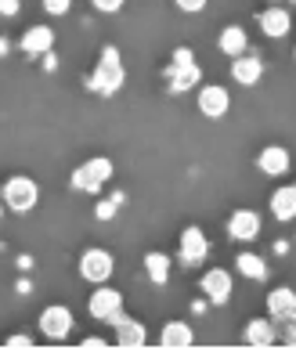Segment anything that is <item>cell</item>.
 <instances>
[{"instance_id":"6da1fadb","label":"cell","mask_w":296,"mask_h":350,"mask_svg":"<svg viewBox=\"0 0 296 350\" xmlns=\"http://www.w3.org/2000/svg\"><path fill=\"white\" fill-rule=\"evenodd\" d=\"M0 202H4L11 213H29V210H36V202H40V185L25 174H15L0 185Z\"/></svg>"},{"instance_id":"7a4b0ae2","label":"cell","mask_w":296,"mask_h":350,"mask_svg":"<svg viewBox=\"0 0 296 350\" xmlns=\"http://www.w3.org/2000/svg\"><path fill=\"white\" fill-rule=\"evenodd\" d=\"M126 83V69H123V58L116 47H105L98 58V66L91 72V90H98V94H116Z\"/></svg>"},{"instance_id":"3957f363","label":"cell","mask_w":296,"mask_h":350,"mask_svg":"<svg viewBox=\"0 0 296 350\" xmlns=\"http://www.w3.org/2000/svg\"><path fill=\"white\" fill-rule=\"evenodd\" d=\"M112 170H116V166H112L109 155H94V159H87L83 166H76V170H72V188L87 191V196H98V191L109 185Z\"/></svg>"},{"instance_id":"277c9868","label":"cell","mask_w":296,"mask_h":350,"mask_svg":"<svg viewBox=\"0 0 296 350\" xmlns=\"http://www.w3.org/2000/svg\"><path fill=\"white\" fill-rule=\"evenodd\" d=\"M87 310H91V318H98L101 325H112V329L126 318V314H123V293H120V289H109V285H101V289L91 293Z\"/></svg>"},{"instance_id":"5b68a950","label":"cell","mask_w":296,"mask_h":350,"mask_svg":"<svg viewBox=\"0 0 296 350\" xmlns=\"http://www.w3.org/2000/svg\"><path fill=\"white\" fill-rule=\"evenodd\" d=\"M36 325H40V332L47 336V340H69L72 336V325H76V318H72V310L66 304H47L40 310V318H36Z\"/></svg>"},{"instance_id":"8992f818","label":"cell","mask_w":296,"mask_h":350,"mask_svg":"<svg viewBox=\"0 0 296 350\" xmlns=\"http://www.w3.org/2000/svg\"><path fill=\"white\" fill-rule=\"evenodd\" d=\"M112 271H116V260H112V253L109 250H83L80 256V278L83 282H91V285H105L112 278Z\"/></svg>"},{"instance_id":"52a82bcc","label":"cell","mask_w":296,"mask_h":350,"mask_svg":"<svg viewBox=\"0 0 296 350\" xmlns=\"http://www.w3.org/2000/svg\"><path fill=\"white\" fill-rule=\"evenodd\" d=\"M206 256H210V239L202 235V228H185L177 242V260L185 267H199Z\"/></svg>"},{"instance_id":"ba28073f","label":"cell","mask_w":296,"mask_h":350,"mask_svg":"<svg viewBox=\"0 0 296 350\" xmlns=\"http://www.w3.org/2000/svg\"><path fill=\"white\" fill-rule=\"evenodd\" d=\"M199 289H202V296L210 304H228L231 300V289H235V278H231V271L228 267H210L206 275L199 278Z\"/></svg>"},{"instance_id":"9c48e42d","label":"cell","mask_w":296,"mask_h":350,"mask_svg":"<svg viewBox=\"0 0 296 350\" xmlns=\"http://www.w3.org/2000/svg\"><path fill=\"white\" fill-rule=\"evenodd\" d=\"M199 112L206 116V120H224L228 109H231V94H228V87L221 83H206L199 87Z\"/></svg>"},{"instance_id":"30bf717a","label":"cell","mask_w":296,"mask_h":350,"mask_svg":"<svg viewBox=\"0 0 296 350\" xmlns=\"http://www.w3.org/2000/svg\"><path fill=\"white\" fill-rule=\"evenodd\" d=\"M242 343L256 347V350L275 347V343H278V321H275L271 314H267V318H250L246 329H242Z\"/></svg>"},{"instance_id":"8fae6325","label":"cell","mask_w":296,"mask_h":350,"mask_svg":"<svg viewBox=\"0 0 296 350\" xmlns=\"http://www.w3.org/2000/svg\"><path fill=\"white\" fill-rule=\"evenodd\" d=\"M264 58L260 55H239V58H231V80H235L239 87H256L264 80Z\"/></svg>"},{"instance_id":"7c38bea8","label":"cell","mask_w":296,"mask_h":350,"mask_svg":"<svg viewBox=\"0 0 296 350\" xmlns=\"http://www.w3.org/2000/svg\"><path fill=\"white\" fill-rule=\"evenodd\" d=\"M293 166V155L286 145H267L260 148V155H256V170H260L264 177H286Z\"/></svg>"},{"instance_id":"4fadbf2b","label":"cell","mask_w":296,"mask_h":350,"mask_svg":"<svg viewBox=\"0 0 296 350\" xmlns=\"http://www.w3.org/2000/svg\"><path fill=\"white\" fill-rule=\"evenodd\" d=\"M260 235V213L256 210H235L228 217V239L231 242H253Z\"/></svg>"},{"instance_id":"5bb4252c","label":"cell","mask_w":296,"mask_h":350,"mask_svg":"<svg viewBox=\"0 0 296 350\" xmlns=\"http://www.w3.org/2000/svg\"><path fill=\"white\" fill-rule=\"evenodd\" d=\"M256 22H260V33L267 36V40H282V36H289V29H293L289 8H264Z\"/></svg>"},{"instance_id":"9a60e30c","label":"cell","mask_w":296,"mask_h":350,"mask_svg":"<svg viewBox=\"0 0 296 350\" xmlns=\"http://www.w3.org/2000/svg\"><path fill=\"white\" fill-rule=\"evenodd\" d=\"M267 210H271V217L278 224L296 220V185H278L271 191V199H267Z\"/></svg>"},{"instance_id":"2e32d148","label":"cell","mask_w":296,"mask_h":350,"mask_svg":"<svg viewBox=\"0 0 296 350\" xmlns=\"http://www.w3.org/2000/svg\"><path fill=\"white\" fill-rule=\"evenodd\" d=\"M51 47H55V29H51V25H29V29L22 33V51L29 58L51 55Z\"/></svg>"},{"instance_id":"e0dca14e","label":"cell","mask_w":296,"mask_h":350,"mask_svg":"<svg viewBox=\"0 0 296 350\" xmlns=\"http://www.w3.org/2000/svg\"><path fill=\"white\" fill-rule=\"evenodd\" d=\"M267 314H271L278 325H282V321H289V318H296V289L278 285V289L267 293Z\"/></svg>"},{"instance_id":"ac0fdd59","label":"cell","mask_w":296,"mask_h":350,"mask_svg":"<svg viewBox=\"0 0 296 350\" xmlns=\"http://www.w3.org/2000/svg\"><path fill=\"white\" fill-rule=\"evenodd\" d=\"M191 343H196V332H191V325L181 321V318L166 321V325L159 329V347H166V350H185Z\"/></svg>"},{"instance_id":"d6986e66","label":"cell","mask_w":296,"mask_h":350,"mask_svg":"<svg viewBox=\"0 0 296 350\" xmlns=\"http://www.w3.org/2000/svg\"><path fill=\"white\" fill-rule=\"evenodd\" d=\"M166 80H170V90H191V87H199L202 72H199L196 62H174L170 72H166Z\"/></svg>"},{"instance_id":"ffe728a7","label":"cell","mask_w":296,"mask_h":350,"mask_svg":"<svg viewBox=\"0 0 296 350\" xmlns=\"http://www.w3.org/2000/svg\"><path fill=\"white\" fill-rule=\"evenodd\" d=\"M217 47H221L228 58H239V55H246V51H250V33L242 29V25H224Z\"/></svg>"},{"instance_id":"44dd1931","label":"cell","mask_w":296,"mask_h":350,"mask_svg":"<svg viewBox=\"0 0 296 350\" xmlns=\"http://www.w3.org/2000/svg\"><path fill=\"white\" fill-rule=\"evenodd\" d=\"M145 340H148V329L134 318H123L120 325H116V347L137 350V347H145Z\"/></svg>"},{"instance_id":"7402d4cb","label":"cell","mask_w":296,"mask_h":350,"mask_svg":"<svg viewBox=\"0 0 296 350\" xmlns=\"http://www.w3.org/2000/svg\"><path fill=\"white\" fill-rule=\"evenodd\" d=\"M235 271L242 278H250V282H267V260L264 256H256V253H239L235 256Z\"/></svg>"},{"instance_id":"603a6c76","label":"cell","mask_w":296,"mask_h":350,"mask_svg":"<svg viewBox=\"0 0 296 350\" xmlns=\"http://www.w3.org/2000/svg\"><path fill=\"white\" fill-rule=\"evenodd\" d=\"M145 271H148V278L156 285H166L170 282V256L166 253H148L145 256Z\"/></svg>"},{"instance_id":"cb8c5ba5","label":"cell","mask_w":296,"mask_h":350,"mask_svg":"<svg viewBox=\"0 0 296 350\" xmlns=\"http://www.w3.org/2000/svg\"><path fill=\"white\" fill-rule=\"evenodd\" d=\"M123 206H126V196H123V191H112V196L94 202V220H112L116 213L123 210Z\"/></svg>"},{"instance_id":"d4e9b609","label":"cell","mask_w":296,"mask_h":350,"mask_svg":"<svg viewBox=\"0 0 296 350\" xmlns=\"http://www.w3.org/2000/svg\"><path fill=\"white\" fill-rule=\"evenodd\" d=\"M94 11H101V15H116V11H123L126 0H91Z\"/></svg>"},{"instance_id":"484cf974","label":"cell","mask_w":296,"mask_h":350,"mask_svg":"<svg viewBox=\"0 0 296 350\" xmlns=\"http://www.w3.org/2000/svg\"><path fill=\"white\" fill-rule=\"evenodd\" d=\"M72 0H44V11L47 15H69Z\"/></svg>"},{"instance_id":"4316f807","label":"cell","mask_w":296,"mask_h":350,"mask_svg":"<svg viewBox=\"0 0 296 350\" xmlns=\"http://www.w3.org/2000/svg\"><path fill=\"white\" fill-rule=\"evenodd\" d=\"M177 4V11H185V15H196V11H202L210 0H174Z\"/></svg>"},{"instance_id":"83f0119b","label":"cell","mask_w":296,"mask_h":350,"mask_svg":"<svg viewBox=\"0 0 296 350\" xmlns=\"http://www.w3.org/2000/svg\"><path fill=\"white\" fill-rule=\"evenodd\" d=\"M11 350H25V347H33V336H25V332H15V336H8V343Z\"/></svg>"},{"instance_id":"f1b7e54d","label":"cell","mask_w":296,"mask_h":350,"mask_svg":"<svg viewBox=\"0 0 296 350\" xmlns=\"http://www.w3.org/2000/svg\"><path fill=\"white\" fill-rule=\"evenodd\" d=\"M282 340H286L289 347H296V318H289V321H282Z\"/></svg>"},{"instance_id":"f546056e","label":"cell","mask_w":296,"mask_h":350,"mask_svg":"<svg viewBox=\"0 0 296 350\" xmlns=\"http://www.w3.org/2000/svg\"><path fill=\"white\" fill-rule=\"evenodd\" d=\"M18 11H22L18 0H0V15H4V18H15Z\"/></svg>"},{"instance_id":"4dcf8cb0","label":"cell","mask_w":296,"mask_h":350,"mask_svg":"<svg viewBox=\"0 0 296 350\" xmlns=\"http://www.w3.org/2000/svg\"><path fill=\"white\" fill-rule=\"evenodd\" d=\"M80 347H83V350H105L109 343H105V340H101V336H87V340H83Z\"/></svg>"},{"instance_id":"1f68e13d","label":"cell","mask_w":296,"mask_h":350,"mask_svg":"<svg viewBox=\"0 0 296 350\" xmlns=\"http://www.w3.org/2000/svg\"><path fill=\"white\" fill-rule=\"evenodd\" d=\"M174 62H196V55H191V47H177L174 51Z\"/></svg>"},{"instance_id":"d6a6232c","label":"cell","mask_w":296,"mask_h":350,"mask_svg":"<svg viewBox=\"0 0 296 350\" xmlns=\"http://www.w3.org/2000/svg\"><path fill=\"white\" fill-rule=\"evenodd\" d=\"M4 51H11V44H8V40H0V55H4Z\"/></svg>"},{"instance_id":"836d02e7","label":"cell","mask_w":296,"mask_h":350,"mask_svg":"<svg viewBox=\"0 0 296 350\" xmlns=\"http://www.w3.org/2000/svg\"><path fill=\"white\" fill-rule=\"evenodd\" d=\"M4 210H8V206H4V202H0V217H4Z\"/></svg>"},{"instance_id":"e575fe53","label":"cell","mask_w":296,"mask_h":350,"mask_svg":"<svg viewBox=\"0 0 296 350\" xmlns=\"http://www.w3.org/2000/svg\"><path fill=\"white\" fill-rule=\"evenodd\" d=\"M293 58H296V47H293Z\"/></svg>"},{"instance_id":"d590c367","label":"cell","mask_w":296,"mask_h":350,"mask_svg":"<svg viewBox=\"0 0 296 350\" xmlns=\"http://www.w3.org/2000/svg\"><path fill=\"white\" fill-rule=\"evenodd\" d=\"M289 4H296V0H289Z\"/></svg>"}]
</instances>
